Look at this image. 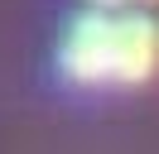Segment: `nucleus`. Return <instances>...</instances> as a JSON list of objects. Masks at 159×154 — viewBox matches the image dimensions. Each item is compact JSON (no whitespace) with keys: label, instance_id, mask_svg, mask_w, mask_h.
I'll use <instances>...</instances> for the list:
<instances>
[{"label":"nucleus","instance_id":"1","mask_svg":"<svg viewBox=\"0 0 159 154\" xmlns=\"http://www.w3.org/2000/svg\"><path fill=\"white\" fill-rule=\"evenodd\" d=\"M159 72V19L111 15V63L106 87H140Z\"/></svg>","mask_w":159,"mask_h":154},{"label":"nucleus","instance_id":"2","mask_svg":"<svg viewBox=\"0 0 159 154\" xmlns=\"http://www.w3.org/2000/svg\"><path fill=\"white\" fill-rule=\"evenodd\" d=\"M58 63L77 87H106V63H111V15L87 10L68 24L58 43Z\"/></svg>","mask_w":159,"mask_h":154},{"label":"nucleus","instance_id":"3","mask_svg":"<svg viewBox=\"0 0 159 154\" xmlns=\"http://www.w3.org/2000/svg\"><path fill=\"white\" fill-rule=\"evenodd\" d=\"M92 5H101V10H106V5H111V10H116V5H125V0H92Z\"/></svg>","mask_w":159,"mask_h":154},{"label":"nucleus","instance_id":"4","mask_svg":"<svg viewBox=\"0 0 159 154\" xmlns=\"http://www.w3.org/2000/svg\"><path fill=\"white\" fill-rule=\"evenodd\" d=\"M149 5H159V0H149Z\"/></svg>","mask_w":159,"mask_h":154}]
</instances>
